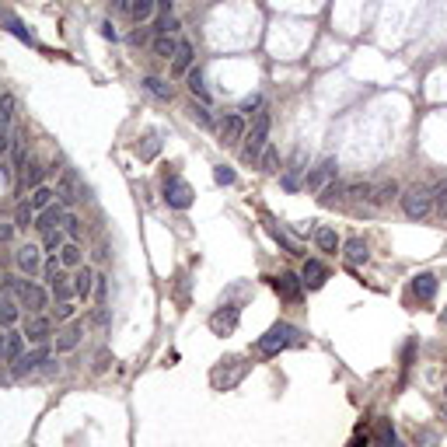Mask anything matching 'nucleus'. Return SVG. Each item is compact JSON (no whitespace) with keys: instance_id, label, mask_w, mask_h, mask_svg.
I'll return each instance as SVG.
<instances>
[{"instance_id":"nucleus-21","label":"nucleus","mask_w":447,"mask_h":447,"mask_svg":"<svg viewBox=\"0 0 447 447\" xmlns=\"http://www.w3.org/2000/svg\"><path fill=\"white\" fill-rule=\"evenodd\" d=\"M395 196H398V182L395 179H384L381 185L370 189V203H374V206H388Z\"/></svg>"},{"instance_id":"nucleus-40","label":"nucleus","mask_w":447,"mask_h":447,"mask_svg":"<svg viewBox=\"0 0 447 447\" xmlns=\"http://www.w3.org/2000/svg\"><path fill=\"white\" fill-rule=\"evenodd\" d=\"M53 189L49 185H39L35 192H32V210H46V206H53Z\"/></svg>"},{"instance_id":"nucleus-54","label":"nucleus","mask_w":447,"mask_h":447,"mask_svg":"<svg viewBox=\"0 0 447 447\" xmlns=\"http://www.w3.org/2000/svg\"><path fill=\"white\" fill-rule=\"evenodd\" d=\"M14 238V224H0V241H11Z\"/></svg>"},{"instance_id":"nucleus-58","label":"nucleus","mask_w":447,"mask_h":447,"mask_svg":"<svg viewBox=\"0 0 447 447\" xmlns=\"http://www.w3.org/2000/svg\"><path fill=\"white\" fill-rule=\"evenodd\" d=\"M444 395H447V388H444Z\"/></svg>"},{"instance_id":"nucleus-24","label":"nucleus","mask_w":447,"mask_h":447,"mask_svg":"<svg viewBox=\"0 0 447 447\" xmlns=\"http://www.w3.org/2000/svg\"><path fill=\"white\" fill-rule=\"evenodd\" d=\"M179 46L182 39H175V35H154V56H161V60H175Z\"/></svg>"},{"instance_id":"nucleus-53","label":"nucleus","mask_w":447,"mask_h":447,"mask_svg":"<svg viewBox=\"0 0 447 447\" xmlns=\"http://www.w3.org/2000/svg\"><path fill=\"white\" fill-rule=\"evenodd\" d=\"M101 35H105V39H112V42L119 39V35H115V28H112V21H101Z\"/></svg>"},{"instance_id":"nucleus-45","label":"nucleus","mask_w":447,"mask_h":447,"mask_svg":"<svg viewBox=\"0 0 447 447\" xmlns=\"http://www.w3.org/2000/svg\"><path fill=\"white\" fill-rule=\"evenodd\" d=\"M49 290H53V294H56L60 301H63V297L70 294V287H67V276H63V269H60V272H56V276L49 279Z\"/></svg>"},{"instance_id":"nucleus-26","label":"nucleus","mask_w":447,"mask_h":447,"mask_svg":"<svg viewBox=\"0 0 447 447\" xmlns=\"http://www.w3.org/2000/svg\"><path fill=\"white\" fill-rule=\"evenodd\" d=\"M60 196H63V203L84 199V189H77V175H74V172H63V179H60Z\"/></svg>"},{"instance_id":"nucleus-43","label":"nucleus","mask_w":447,"mask_h":447,"mask_svg":"<svg viewBox=\"0 0 447 447\" xmlns=\"http://www.w3.org/2000/svg\"><path fill=\"white\" fill-rule=\"evenodd\" d=\"M154 32H158V35H175V32H179V18H175V14H165V18H158Z\"/></svg>"},{"instance_id":"nucleus-41","label":"nucleus","mask_w":447,"mask_h":447,"mask_svg":"<svg viewBox=\"0 0 447 447\" xmlns=\"http://www.w3.org/2000/svg\"><path fill=\"white\" fill-rule=\"evenodd\" d=\"M0 21H4V25H7V32H11V35H18V39H21V42H32V46H35V35H32V32H28V28H21V21H14V18H7V14H4V18H0Z\"/></svg>"},{"instance_id":"nucleus-51","label":"nucleus","mask_w":447,"mask_h":447,"mask_svg":"<svg viewBox=\"0 0 447 447\" xmlns=\"http://www.w3.org/2000/svg\"><path fill=\"white\" fill-rule=\"evenodd\" d=\"M420 441L427 447H437V434H434V430H420Z\"/></svg>"},{"instance_id":"nucleus-38","label":"nucleus","mask_w":447,"mask_h":447,"mask_svg":"<svg viewBox=\"0 0 447 447\" xmlns=\"http://www.w3.org/2000/svg\"><path fill=\"white\" fill-rule=\"evenodd\" d=\"M60 263H63V266H81V263H84V252H81V245H77V241L63 245V252H60Z\"/></svg>"},{"instance_id":"nucleus-35","label":"nucleus","mask_w":447,"mask_h":447,"mask_svg":"<svg viewBox=\"0 0 447 447\" xmlns=\"http://www.w3.org/2000/svg\"><path fill=\"white\" fill-rule=\"evenodd\" d=\"M259 165H263V172H266V175L279 172V151H276L272 144H266V151L259 154Z\"/></svg>"},{"instance_id":"nucleus-2","label":"nucleus","mask_w":447,"mask_h":447,"mask_svg":"<svg viewBox=\"0 0 447 447\" xmlns=\"http://www.w3.org/2000/svg\"><path fill=\"white\" fill-rule=\"evenodd\" d=\"M4 287H7V290L18 297V304H25L32 315H39V311L49 304V294H46V287H39V283H32V279H14V276H11Z\"/></svg>"},{"instance_id":"nucleus-46","label":"nucleus","mask_w":447,"mask_h":447,"mask_svg":"<svg viewBox=\"0 0 447 447\" xmlns=\"http://www.w3.org/2000/svg\"><path fill=\"white\" fill-rule=\"evenodd\" d=\"M74 311H77V308H74L70 301H60V304L53 308V318H56V322H70V318H74Z\"/></svg>"},{"instance_id":"nucleus-9","label":"nucleus","mask_w":447,"mask_h":447,"mask_svg":"<svg viewBox=\"0 0 447 447\" xmlns=\"http://www.w3.org/2000/svg\"><path fill=\"white\" fill-rule=\"evenodd\" d=\"M272 290H276L283 301L297 304V301L304 297V279H301L297 272H279V276H272Z\"/></svg>"},{"instance_id":"nucleus-47","label":"nucleus","mask_w":447,"mask_h":447,"mask_svg":"<svg viewBox=\"0 0 447 447\" xmlns=\"http://www.w3.org/2000/svg\"><path fill=\"white\" fill-rule=\"evenodd\" d=\"M213 179H217V185H234V168L217 165V168H213Z\"/></svg>"},{"instance_id":"nucleus-1","label":"nucleus","mask_w":447,"mask_h":447,"mask_svg":"<svg viewBox=\"0 0 447 447\" xmlns=\"http://www.w3.org/2000/svg\"><path fill=\"white\" fill-rule=\"evenodd\" d=\"M301 343H304V336H301L297 325H290V322H276V325H269L266 336H259L256 350H259L263 357H276L279 350H290V346H301Z\"/></svg>"},{"instance_id":"nucleus-4","label":"nucleus","mask_w":447,"mask_h":447,"mask_svg":"<svg viewBox=\"0 0 447 447\" xmlns=\"http://www.w3.org/2000/svg\"><path fill=\"white\" fill-rule=\"evenodd\" d=\"M269 112L263 108V112H256V122H252V130L245 133V147H241V158L245 161H259V154L266 151V137H269Z\"/></svg>"},{"instance_id":"nucleus-25","label":"nucleus","mask_w":447,"mask_h":447,"mask_svg":"<svg viewBox=\"0 0 447 447\" xmlns=\"http://www.w3.org/2000/svg\"><path fill=\"white\" fill-rule=\"evenodd\" d=\"M81 339H84V325H70V329H63V332H60L56 350H60V353H70V350H74Z\"/></svg>"},{"instance_id":"nucleus-17","label":"nucleus","mask_w":447,"mask_h":447,"mask_svg":"<svg viewBox=\"0 0 447 447\" xmlns=\"http://www.w3.org/2000/svg\"><path fill=\"white\" fill-rule=\"evenodd\" d=\"M343 256H346V263L357 269V266H363L367 259H370V248H367V241L363 238H350L346 245H343Z\"/></svg>"},{"instance_id":"nucleus-37","label":"nucleus","mask_w":447,"mask_h":447,"mask_svg":"<svg viewBox=\"0 0 447 447\" xmlns=\"http://www.w3.org/2000/svg\"><path fill=\"white\" fill-rule=\"evenodd\" d=\"M63 245H67V241H63V234H60V231H49V234L42 238V248H46V256H49V259H56V256L63 252Z\"/></svg>"},{"instance_id":"nucleus-22","label":"nucleus","mask_w":447,"mask_h":447,"mask_svg":"<svg viewBox=\"0 0 447 447\" xmlns=\"http://www.w3.org/2000/svg\"><path fill=\"white\" fill-rule=\"evenodd\" d=\"M413 294H416L420 301H434V294H437V276H434V272H420V276L413 279Z\"/></svg>"},{"instance_id":"nucleus-34","label":"nucleus","mask_w":447,"mask_h":447,"mask_svg":"<svg viewBox=\"0 0 447 447\" xmlns=\"http://www.w3.org/2000/svg\"><path fill=\"white\" fill-rule=\"evenodd\" d=\"M266 227H269V234H272V238H276V241H279V245H283V248L290 252V256H297V241H294V238H290V234H287L283 227H276V224H272L269 217H266Z\"/></svg>"},{"instance_id":"nucleus-20","label":"nucleus","mask_w":447,"mask_h":447,"mask_svg":"<svg viewBox=\"0 0 447 447\" xmlns=\"http://www.w3.org/2000/svg\"><path fill=\"white\" fill-rule=\"evenodd\" d=\"M94 269H88V266H77V276H74V294L81 297V301H88L91 294H94Z\"/></svg>"},{"instance_id":"nucleus-31","label":"nucleus","mask_w":447,"mask_h":447,"mask_svg":"<svg viewBox=\"0 0 447 447\" xmlns=\"http://www.w3.org/2000/svg\"><path fill=\"white\" fill-rule=\"evenodd\" d=\"M11 119H14V94L4 91L0 94V133H11Z\"/></svg>"},{"instance_id":"nucleus-39","label":"nucleus","mask_w":447,"mask_h":447,"mask_svg":"<svg viewBox=\"0 0 447 447\" xmlns=\"http://www.w3.org/2000/svg\"><path fill=\"white\" fill-rule=\"evenodd\" d=\"M144 88L151 91L154 98H161V101H172V84H165L161 77H147V81H144Z\"/></svg>"},{"instance_id":"nucleus-10","label":"nucleus","mask_w":447,"mask_h":447,"mask_svg":"<svg viewBox=\"0 0 447 447\" xmlns=\"http://www.w3.org/2000/svg\"><path fill=\"white\" fill-rule=\"evenodd\" d=\"M49 357H53V350H49L46 343H42V346H35L32 353H21V360H18V363L11 367V374H14V377H25V374L39 370L42 363H49Z\"/></svg>"},{"instance_id":"nucleus-52","label":"nucleus","mask_w":447,"mask_h":447,"mask_svg":"<svg viewBox=\"0 0 447 447\" xmlns=\"http://www.w3.org/2000/svg\"><path fill=\"white\" fill-rule=\"evenodd\" d=\"M112 14H130V0H112Z\"/></svg>"},{"instance_id":"nucleus-16","label":"nucleus","mask_w":447,"mask_h":447,"mask_svg":"<svg viewBox=\"0 0 447 447\" xmlns=\"http://www.w3.org/2000/svg\"><path fill=\"white\" fill-rule=\"evenodd\" d=\"M60 224H67V210L56 203V206H46V210H42V217H39L35 227H39L42 234H49V231H60Z\"/></svg>"},{"instance_id":"nucleus-57","label":"nucleus","mask_w":447,"mask_h":447,"mask_svg":"<svg viewBox=\"0 0 447 447\" xmlns=\"http://www.w3.org/2000/svg\"><path fill=\"white\" fill-rule=\"evenodd\" d=\"M444 420H447V413H444Z\"/></svg>"},{"instance_id":"nucleus-36","label":"nucleus","mask_w":447,"mask_h":447,"mask_svg":"<svg viewBox=\"0 0 447 447\" xmlns=\"http://www.w3.org/2000/svg\"><path fill=\"white\" fill-rule=\"evenodd\" d=\"M35 220V210H32V203H18V210H14V227L18 231H28V224Z\"/></svg>"},{"instance_id":"nucleus-48","label":"nucleus","mask_w":447,"mask_h":447,"mask_svg":"<svg viewBox=\"0 0 447 447\" xmlns=\"http://www.w3.org/2000/svg\"><path fill=\"white\" fill-rule=\"evenodd\" d=\"M434 210H441L447 217V182H441V185L434 189Z\"/></svg>"},{"instance_id":"nucleus-15","label":"nucleus","mask_w":447,"mask_h":447,"mask_svg":"<svg viewBox=\"0 0 447 447\" xmlns=\"http://www.w3.org/2000/svg\"><path fill=\"white\" fill-rule=\"evenodd\" d=\"M192 63H196V46L182 39L179 53H175V60H172V74H175V77H185V74L192 70Z\"/></svg>"},{"instance_id":"nucleus-13","label":"nucleus","mask_w":447,"mask_h":447,"mask_svg":"<svg viewBox=\"0 0 447 447\" xmlns=\"http://www.w3.org/2000/svg\"><path fill=\"white\" fill-rule=\"evenodd\" d=\"M301 279H304L308 290H318V287H325V279H329V266H325L322 259H308L304 269H301Z\"/></svg>"},{"instance_id":"nucleus-3","label":"nucleus","mask_w":447,"mask_h":447,"mask_svg":"<svg viewBox=\"0 0 447 447\" xmlns=\"http://www.w3.org/2000/svg\"><path fill=\"white\" fill-rule=\"evenodd\" d=\"M402 210H405L409 220H427L434 213V189H427V185L405 189L402 192Z\"/></svg>"},{"instance_id":"nucleus-32","label":"nucleus","mask_w":447,"mask_h":447,"mask_svg":"<svg viewBox=\"0 0 447 447\" xmlns=\"http://www.w3.org/2000/svg\"><path fill=\"white\" fill-rule=\"evenodd\" d=\"M318 199H322L325 206H332L336 199H346V182H329V185L318 192Z\"/></svg>"},{"instance_id":"nucleus-56","label":"nucleus","mask_w":447,"mask_h":447,"mask_svg":"<svg viewBox=\"0 0 447 447\" xmlns=\"http://www.w3.org/2000/svg\"><path fill=\"white\" fill-rule=\"evenodd\" d=\"M441 318H444V325H447V311H444V315H441Z\"/></svg>"},{"instance_id":"nucleus-11","label":"nucleus","mask_w":447,"mask_h":447,"mask_svg":"<svg viewBox=\"0 0 447 447\" xmlns=\"http://www.w3.org/2000/svg\"><path fill=\"white\" fill-rule=\"evenodd\" d=\"M238 140H245V119H241L238 112H231V115H224V122H220V144H224V147H234Z\"/></svg>"},{"instance_id":"nucleus-23","label":"nucleus","mask_w":447,"mask_h":447,"mask_svg":"<svg viewBox=\"0 0 447 447\" xmlns=\"http://www.w3.org/2000/svg\"><path fill=\"white\" fill-rule=\"evenodd\" d=\"M311 238H315V245H318L322 252H339V248H343V241H339V234H336L332 227H315Z\"/></svg>"},{"instance_id":"nucleus-6","label":"nucleus","mask_w":447,"mask_h":447,"mask_svg":"<svg viewBox=\"0 0 447 447\" xmlns=\"http://www.w3.org/2000/svg\"><path fill=\"white\" fill-rule=\"evenodd\" d=\"M238 318H241V308H238V304H220V308L210 315L213 336H231V332L238 329Z\"/></svg>"},{"instance_id":"nucleus-49","label":"nucleus","mask_w":447,"mask_h":447,"mask_svg":"<svg viewBox=\"0 0 447 447\" xmlns=\"http://www.w3.org/2000/svg\"><path fill=\"white\" fill-rule=\"evenodd\" d=\"M252 108H263V94H248L241 101V112H252Z\"/></svg>"},{"instance_id":"nucleus-12","label":"nucleus","mask_w":447,"mask_h":447,"mask_svg":"<svg viewBox=\"0 0 447 447\" xmlns=\"http://www.w3.org/2000/svg\"><path fill=\"white\" fill-rule=\"evenodd\" d=\"M14 263H18L21 272H28V276L46 266V263H42V248H39V245H21V248L14 252Z\"/></svg>"},{"instance_id":"nucleus-27","label":"nucleus","mask_w":447,"mask_h":447,"mask_svg":"<svg viewBox=\"0 0 447 447\" xmlns=\"http://www.w3.org/2000/svg\"><path fill=\"white\" fill-rule=\"evenodd\" d=\"M158 151H161V137H158V133H147V137L137 144V158H140V161H154Z\"/></svg>"},{"instance_id":"nucleus-19","label":"nucleus","mask_w":447,"mask_h":447,"mask_svg":"<svg viewBox=\"0 0 447 447\" xmlns=\"http://www.w3.org/2000/svg\"><path fill=\"white\" fill-rule=\"evenodd\" d=\"M304 172H308V168H304V151H297V154H294V161H290V168H287V172H283V189H290V192H294V189H297V185H301V175H304Z\"/></svg>"},{"instance_id":"nucleus-50","label":"nucleus","mask_w":447,"mask_h":447,"mask_svg":"<svg viewBox=\"0 0 447 447\" xmlns=\"http://www.w3.org/2000/svg\"><path fill=\"white\" fill-rule=\"evenodd\" d=\"M67 234H70V238H77V234H81V220H77V217H70V213H67Z\"/></svg>"},{"instance_id":"nucleus-18","label":"nucleus","mask_w":447,"mask_h":447,"mask_svg":"<svg viewBox=\"0 0 447 447\" xmlns=\"http://www.w3.org/2000/svg\"><path fill=\"white\" fill-rule=\"evenodd\" d=\"M25 339L35 343V346H42V343L49 339V318H46V315H35V318L25 325Z\"/></svg>"},{"instance_id":"nucleus-5","label":"nucleus","mask_w":447,"mask_h":447,"mask_svg":"<svg viewBox=\"0 0 447 447\" xmlns=\"http://www.w3.org/2000/svg\"><path fill=\"white\" fill-rule=\"evenodd\" d=\"M248 374V363L241 357H227L220 360L217 367H213V374H210V381H213V388L217 391H231L234 384H241V377Z\"/></svg>"},{"instance_id":"nucleus-28","label":"nucleus","mask_w":447,"mask_h":447,"mask_svg":"<svg viewBox=\"0 0 447 447\" xmlns=\"http://www.w3.org/2000/svg\"><path fill=\"white\" fill-rule=\"evenodd\" d=\"M21 350H25V332H11V329H7V353H4V363H18V360H21Z\"/></svg>"},{"instance_id":"nucleus-8","label":"nucleus","mask_w":447,"mask_h":447,"mask_svg":"<svg viewBox=\"0 0 447 447\" xmlns=\"http://www.w3.org/2000/svg\"><path fill=\"white\" fill-rule=\"evenodd\" d=\"M336 175H339V161H336V158H325L318 168H311V172H308L304 185H308V192H322L329 182H336Z\"/></svg>"},{"instance_id":"nucleus-30","label":"nucleus","mask_w":447,"mask_h":447,"mask_svg":"<svg viewBox=\"0 0 447 447\" xmlns=\"http://www.w3.org/2000/svg\"><path fill=\"white\" fill-rule=\"evenodd\" d=\"M185 84H189V91H192V98H199L203 105L210 101V91H206V84H203V74H199L196 67H192V70L185 74Z\"/></svg>"},{"instance_id":"nucleus-7","label":"nucleus","mask_w":447,"mask_h":447,"mask_svg":"<svg viewBox=\"0 0 447 447\" xmlns=\"http://www.w3.org/2000/svg\"><path fill=\"white\" fill-rule=\"evenodd\" d=\"M192 185L179 175H172V179H165V203L168 206H175V210H185V206H192Z\"/></svg>"},{"instance_id":"nucleus-14","label":"nucleus","mask_w":447,"mask_h":447,"mask_svg":"<svg viewBox=\"0 0 447 447\" xmlns=\"http://www.w3.org/2000/svg\"><path fill=\"white\" fill-rule=\"evenodd\" d=\"M374 447H402L395 427H391V420H384V416L374 420Z\"/></svg>"},{"instance_id":"nucleus-33","label":"nucleus","mask_w":447,"mask_h":447,"mask_svg":"<svg viewBox=\"0 0 447 447\" xmlns=\"http://www.w3.org/2000/svg\"><path fill=\"white\" fill-rule=\"evenodd\" d=\"M18 318H21L18 304H14L11 297H4V301H0V325H4V329H11V325H14Z\"/></svg>"},{"instance_id":"nucleus-55","label":"nucleus","mask_w":447,"mask_h":447,"mask_svg":"<svg viewBox=\"0 0 447 447\" xmlns=\"http://www.w3.org/2000/svg\"><path fill=\"white\" fill-rule=\"evenodd\" d=\"M4 353H7V329L0 332V363H4Z\"/></svg>"},{"instance_id":"nucleus-42","label":"nucleus","mask_w":447,"mask_h":447,"mask_svg":"<svg viewBox=\"0 0 447 447\" xmlns=\"http://www.w3.org/2000/svg\"><path fill=\"white\" fill-rule=\"evenodd\" d=\"M189 119H192V122H199V126H203V130H213V119H210V108H206V105H203V101H199V105H192V108H189Z\"/></svg>"},{"instance_id":"nucleus-44","label":"nucleus","mask_w":447,"mask_h":447,"mask_svg":"<svg viewBox=\"0 0 447 447\" xmlns=\"http://www.w3.org/2000/svg\"><path fill=\"white\" fill-rule=\"evenodd\" d=\"M39 182H42V168H39V165H28V168L21 172V185H28V189H39Z\"/></svg>"},{"instance_id":"nucleus-29","label":"nucleus","mask_w":447,"mask_h":447,"mask_svg":"<svg viewBox=\"0 0 447 447\" xmlns=\"http://www.w3.org/2000/svg\"><path fill=\"white\" fill-rule=\"evenodd\" d=\"M154 7H158V0H130V18L140 25V21H151L154 18Z\"/></svg>"}]
</instances>
